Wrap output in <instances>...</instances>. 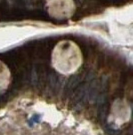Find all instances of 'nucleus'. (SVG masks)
Here are the masks:
<instances>
[{"label":"nucleus","instance_id":"1","mask_svg":"<svg viewBox=\"0 0 133 135\" xmlns=\"http://www.w3.org/2000/svg\"><path fill=\"white\" fill-rule=\"evenodd\" d=\"M83 64V54L73 40L58 41L51 52V65L57 73L70 76L77 72Z\"/></svg>","mask_w":133,"mask_h":135},{"label":"nucleus","instance_id":"2","mask_svg":"<svg viewBox=\"0 0 133 135\" xmlns=\"http://www.w3.org/2000/svg\"><path fill=\"white\" fill-rule=\"evenodd\" d=\"M46 10L52 18L65 20L72 17L76 5L74 0H46Z\"/></svg>","mask_w":133,"mask_h":135},{"label":"nucleus","instance_id":"3","mask_svg":"<svg viewBox=\"0 0 133 135\" xmlns=\"http://www.w3.org/2000/svg\"><path fill=\"white\" fill-rule=\"evenodd\" d=\"M11 72L8 66L0 60V95L8 90L11 84Z\"/></svg>","mask_w":133,"mask_h":135}]
</instances>
